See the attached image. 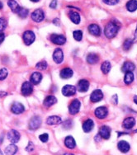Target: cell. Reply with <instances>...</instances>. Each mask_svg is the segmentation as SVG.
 Listing matches in <instances>:
<instances>
[{"mask_svg": "<svg viewBox=\"0 0 137 155\" xmlns=\"http://www.w3.org/2000/svg\"><path fill=\"white\" fill-rule=\"evenodd\" d=\"M69 18L75 24H79L80 22V16L76 12H71L69 13Z\"/></svg>", "mask_w": 137, "mask_h": 155, "instance_id": "cell-31", "label": "cell"}, {"mask_svg": "<svg viewBox=\"0 0 137 155\" xmlns=\"http://www.w3.org/2000/svg\"><path fill=\"white\" fill-rule=\"evenodd\" d=\"M57 102V99L54 96H47L43 101V105L45 107H50L51 106H53Z\"/></svg>", "mask_w": 137, "mask_h": 155, "instance_id": "cell-20", "label": "cell"}, {"mask_svg": "<svg viewBox=\"0 0 137 155\" xmlns=\"http://www.w3.org/2000/svg\"><path fill=\"white\" fill-rule=\"evenodd\" d=\"M103 98V93L100 89L94 90L90 96V101L92 102H99Z\"/></svg>", "mask_w": 137, "mask_h": 155, "instance_id": "cell-10", "label": "cell"}, {"mask_svg": "<svg viewBox=\"0 0 137 155\" xmlns=\"http://www.w3.org/2000/svg\"><path fill=\"white\" fill-rule=\"evenodd\" d=\"M99 134L102 139L105 140H108L111 136V129L107 125H103L102 126L100 130H99Z\"/></svg>", "mask_w": 137, "mask_h": 155, "instance_id": "cell-14", "label": "cell"}, {"mask_svg": "<svg viewBox=\"0 0 137 155\" xmlns=\"http://www.w3.org/2000/svg\"><path fill=\"white\" fill-rule=\"evenodd\" d=\"M36 68L39 70H45L47 68V63L45 61H41V62L37 63L36 65Z\"/></svg>", "mask_w": 137, "mask_h": 155, "instance_id": "cell-38", "label": "cell"}, {"mask_svg": "<svg viewBox=\"0 0 137 155\" xmlns=\"http://www.w3.org/2000/svg\"><path fill=\"white\" fill-rule=\"evenodd\" d=\"M126 8L129 12H135L137 9V1L136 0H130L126 3Z\"/></svg>", "mask_w": 137, "mask_h": 155, "instance_id": "cell-29", "label": "cell"}, {"mask_svg": "<svg viewBox=\"0 0 137 155\" xmlns=\"http://www.w3.org/2000/svg\"><path fill=\"white\" fill-rule=\"evenodd\" d=\"M11 110H12V113L18 115V114H22V112H24L25 107H24L23 105L20 102H14L11 107Z\"/></svg>", "mask_w": 137, "mask_h": 155, "instance_id": "cell-15", "label": "cell"}, {"mask_svg": "<svg viewBox=\"0 0 137 155\" xmlns=\"http://www.w3.org/2000/svg\"><path fill=\"white\" fill-rule=\"evenodd\" d=\"M77 88L73 85H65L62 88V94L65 97H70L74 96L76 93Z\"/></svg>", "mask_w": 137, "mask_h": 155, "instance_id": "cell-9", "label": "cell"}, {"mask_svg": "<svg viewBox=\"0 0 137 155\" xmlns=\"http://www.w3.org/2000/svg\"><path fill=\"white\" fill-rule=\"evenodd\" d=\"M39 139H40V140H41L42 142H44V143H45V142H47L48 141L49 135H48V134H41L40 136H39Z\"/></svg>", "mask_w": 137, "mask_h": 155, "instance_id": "cell-41", "label": "cell"}, {"mask_svg": "<svg viewBox=\"0 0 137 155\" xmlns=\"http://www.w3.org/2000/svg\"><path fill=\"white\" fill-rule=\"evenodd\" d=\"M22 94L25 97L30 96L33 92V87L32 84L31 82H25L24 84H22L21 88Z\"/></svg>", "mask_w": 137, "mask_h": 155, "instance_id": "cell-3", "label": "cell"}, {"mask_svg": "<svg viewBox=\"0 0 137 155\" xmlns=\"http://www.w3.org/2000/svg\"><path fill=\"white\" fill-rule=\"evenodd\" d=\"M42 125V119L40 116H33L29 121V129L32 130H36Z\"/></svg>", "mask_w": 137, "mask_h": 155, "instance_id": "cell-5", "label": "cell"}, {"mask_svg": "<svg viewBox=\"0 0 137 155\" xmlns=\"http://www.w3.org/2000/svg\"><path fill=\"white\" fill-rule=\"evenodd\" d=\"M32 2H33V3H37V2H39L40 0H31Z\"/></svg>", "mask_w": 137, "mask_h": 155, "instance_id": "cell-51", "label": "cell"}, {"mask_svg": "<svg viewBox=\"0 0 137 155\" xmlns=\"http://www.w3.org/2000/svg\"><path fill=\"white\" fill-rule=\"evenodd\" d=\"M2 154H3V153L1 152V150H0V155H2Z\"/></svg>", "mask_w": 137, "mask_h": 155, "instance_id": "cell-52", "label": "cell"}, {"mask_svg": "<svg viewBox=\"0 0 137 155\" xmlns=\"http://www.w3.org/2000/svg\"><path fill=\"white\" fill-rule=\"evenodd\" d=\"M44 18H45V14L42 9H36L32 13V19L36 22H41L44 20Z\"/></svg>", "mask_w": 137, "mask_h": 155, "instance_id": "cell-8", "label": "cell"}, {"mask_svg": "<svg viewBox=\"0 0 137 155\" xmlns=\"http://www.w3.org/2000/svg\"><path fill=\"white\" fill-rule=\"evenodd\" d=\"M80 101H79L78 99H75L74 101H72V102L68 107V112L71 115H75L79 111L80 109Z\"/></svg>", "mask_w": 137, "mask_h": 155, "instance_id": "cell-6", "label": "cell"}, {"mask_svg": "<svg viewBox=\"0 0 137 155\" xmlns=\"http://www.w3.org/2000/svg\"><path fill=\"white\" fill-rule=\"evenodd\" d=\"M108 114L107 108L105 107H99L95 110V116L99 119H104Z\"/></svg>", "mask_w": 137, "mask_h": 155, "instance_id": "cell-12", "label": "cell"}, {"mask_svg": "<svg viewBox=\"0 0 137 155\" xmlns=\"http://www.w3.org/2000/svg\"><path fill=\"white\" fill-rule=\"evenodd\" d=\"M65 145L68 149H75L76 146V143L75 140L72 136H67L65 140Z\"/></svg>", "mask_w": 137, "mask_h": 155, "instance_id": "cell-23", "label": "cell"}, {"mask_svg": "<svg viewBox=\"0 0 137 155\" xmlns=\"http://www.w3.org/2000/svg\"><path fill=\"white\" fill-rule=\"evenodd\" d=\"M56 6H57V1L56 0H53V1L51 3V4H50V8H55Z\"/></svg>", "mask_w": 137, "mask_h": 155, "instance_id": "cell-44", "label": "cell"}, {"mask_svg": "<svg viewBox=\"0 0 137 155\" xmlns=\"http://www.w3.org/2000/svg\"><path fill=\"white\" fill-rule=\"evenodd\" d=\"M117 147H118V149H119L120 151L122 153H127L130 150V149H131L130 144L126 141H125V140L120 141L118 144H117Z\"/></svg>", "mask_w": 137, "mask_h": 155, "instance_id": "cell-21", "label": "cell"}, {"mask_svg": "<svg viewBox=\"0 0 137 155\" xmlns=\"http://www.w3.org/2000/svg\"><path fill=\"white\" fill-rule=\"evenodd\" d=\"M8 74V72L6 68H3V69H0V81L4 80Z\"/></svg>", "mask_w": 137, "mask_h": 155, "instance_id": "cell-36", "label": "cell"}, {"mask_svg": "<svg viewBox=\"0 0 137 155\" xmlns=\"http://www.w3.org/2000/svg\"><path fill=\"white\" fill-rule=\"evenodd\" d=\"M22 39H23L24 43L27 45H30L35 41L36 36L32 31H26L22 35Z\"/></svg>", "mask_w": 137, "mask_h": 155, "instance_id": "cell-2", "label": "cell"}, {"mask_svg": "<svg viewBox=\"0 0 137 155\" xmlns=\"http://www.w3.org/2000/svg\"><path fill=\"white\" fill-rule=\"evenodd\" d=\"M5 39V34L3 33V31H0V45L2 44Z\"/></svg>", "mask_w": 137, "mask_h": 155, "instance_id": "cell-43", "label": "cell"}, {"mask_svg": "<svg viewBox=\"0 0 137 155\" xmlns=\"http://www.w3.org/2000/svg\"><path fill=\"white\" fill-rule=\"evenodd\" d=\"M73 36H74V38H75V41H80L81 40H82V37H83V32H82V31L80 30L75 31L73 32Z\"/></svg>", "mask_w": 137, "mask_h": 155, "instance_id": "cell-34", "label": "cell"}, {"mask_svg": "<svg viewBox=\"0 0 137 155\" xmlns=\"http://www.w3.org/2000/svg\"><path fill=\"white\" fill-rule=\"evenodd\" d=\"M3 3H2V2H0V9L3 8Z\"/></svg>", "mask_w": 137, "mask_h": 155, "instance_id": "cell-50", "label": "cell"}, {"mask_svg": "<svg viewBox=\"0 0 137 155\" xmlns=\"http://www.w3.org/2000/svg\"><path fill=\"white\" fill-rule=\"evenodd\" d=\"M132 45H133V41L131 39H126L123 43V49L125 51H128V50L131 49Z\"/></svg>", "mask_w": 137, "mask_h": 155, "instance_id": "cell-33", "label": "cell"}, {"mask_svg": "<svg viewBox=\"0 0 137 155\" xmlns=\"http://www.w3.org/2000/svg\"><path fill=\"white\" fill-rule=\"evenodd\" d=\"M8 5L14 13H18L19 12V10H20V8H21L15 0H9L8 2Z\"/></svg>", "mask_w": 137, "mask_h": 155, "instance_id": "cell-24", "label": "cell"}, {"mask_svg": "<svg viewBox=\"0 0 137 155\" xmlns=\"http://www.w3.org/2000/svg\"><path fill=\"white\" fill-rule=\"evenodd\" d=\"M102 2L107 5H115L119 3V0H102Z\"/></svg>", "mask_w": 137, "mask_h": 155, "instance_id": "cell-40", "label": "cell"}, {"mask_svg": "<svg viewBox=\"0 0 137 155\" xmlns=\"http://www.w3.org/2000/svg\"><path fill=\"white\" fill-rule=\"evenodd\" d=\"M111 63L109 61H104L102 64L101 65V70L104 74H107L111 70Z\"/></svg>", "mask_w": 137, "mask_h": 155, "instance_id": "cell-30", "label": "cell"}, {"mask_svg": "<svg viewBox=\"0 0 137 155\" xmlns=\"http://www.w3.org/2000/svg\"><path fill=\"white\" fill-rule=\"evenodd\" d=\"M53 60L56 64H60L64 60V53L61 49H56L55 50L53 53Z\"/></svg>", "mask_w": 137, "mask_h": 155, "instance_id": "cell-11", "label": "cell"}, {"mask_svg": "<svg viewBox=\"0 0 137 155\" xmlns=\"http://www.w3.org/2000/svg\"><path fill=\"white\" fill-rule=\"evenodd\" d=\"M99 55L97 54H94V53H90L87 57V62L90 64H95L99 62Z\"/></svg>", "mask_w": 137, "mask_h": 155, "instance_id": "cell-26", "label": "cell"}, {"mask_svg": "<svg viewBox=\"0 0 137 155\" xmlns=\"http://www.w3.org/2000/svg\"><path fill=\"white\" fill-rule=\"evenodd\" d=\"M135 124V120L133 117H127L123 121V127L126 130H130L134 127Z\"/></svg>", "mask_w": 137, "mask_h": 155, "instance_id": "cell-19", "label": "cell"}, {"mask_svg": "<svg viewBox=\"0 0 137 155\" xmlns=\"http://www.w3.org/2000/svg\"><path fill=\"white\" fill-rule=\"evenodd\" d=\"M42 80V74L39 72H34L30 77V82L34 85L39 84Z\"/></svg>", "mask_w": 137, "mask_h": 155, "instance_id": "cell-16", "label": "cell"}, {"mask_svg": "<svg viewBox=\"0 0 137 155\" xmlns=\"http://www.w3.org/2000/svg\"><path fill=\"white\" fill-rule=\"evenodd\" d=\"M113 99L115 100V101H114V104H117V96L114 95L113 96Z\"/></svg>", "mask_w": 137, "mask_h": 155, "instance_id": "cell-47", "label": "cell"}, {"mask_svg": "<svg viewBox=\"0 0 137 155\" xmlns=\"http://www.w3.org/2000/svg\"><path fill=\"white\" fill-rule=\"evenodd\" d=\"M73 70L69 68H65L63 69L61 71H60V77L62 78H65V79H67V78H69L73 76Z\"/></svg>", "mask_w": 137, "mask_h": 155, "instance_id": "cell-25", "label": "cell"}, {"mask_svg": "<svg viewBox=\"0 0 137 155\" xmlns=\"http://www.w3.org/2000/svg\"><path fill=\"white\" fill-rule=\"evenodd\" d=\"M89 82L86 79H81L78 84L77 89L80 93H85L89 90Z\"/></svg>", "mask_w": 137, "mask_h": 155, "instance_id": "cell-13", "label": "cell"}, {"mask_svg": "<svg viewBox=\"0 0 137 155\" xmlns=\"http://www.w3.org/2000/svg\"><path fill=\"white\" fill-rule=\"evenodd\" d=\"M28 10L27 8H20V10H19V12H18V16L22 18H26L28 15Z\"/></svg>", "mask_w": 137, "mask_h": 155, "instance_id": "cell-35", "label": "cell"}, {"mask_svg": "<svg viewBox=\"0 0 137 155\" xmlns=\"http://www.w3.org/2000/svg\"><path fill=\"white\" fill-rule=\"evenodd\" d=\"M18 146H16L14 143H12L5 149V153L8 155H13L18 152Z\"/></svg>", "mask_w": 137, "mask_h": 155, "instance_id": "cell-28", "label": "cell"}, {"mask_svg": "<svg viewBox=\"0 0 137 155\" xmlns=\"http://www.w3.org/2000/svg\"><path fill=\"white\" fill-rule=\"evenodd\" d=\"M53 22H54V24H55V25H56V26H60V20H59V19H55V20H54L53 21Z\"/></svg>", "mask_w": 137, "mask_h": 155, "instance_id": "cell-46", "label": "cell"}, {"mask_svg": "<svg viewBox=\"0 0 137 155\" xmlns=\"http://www.w3.org/2000/svg\"><path fill=\"white\" fill-rule=\"evenodd\" d=\"M135 66L132 62H125L123 66H122V72L124 73H126V72H132L133 70H135Z\"/></svg>", "mask_w": 137, "mask_h": 155, "instance_id": "cell-27", "label": "cell"}, {"mask_svg": "<svg viewBox=\"0 0 137 155\" xmlns=\"http://www.w3.org/2000/svg\"><path fill=\"white\" fill-rule=\"evenodd\" d=\"M8 26L7 20L4 18H0V31H3Z\"/></svg>", "mask_w": 137, "mask_h": 155, "instance_id": "cell-37", "label": "cell"}, {"mask_svg": "<svg viewBox=\"0 0 137 155\" xmlns=\"http://www.w3.org/2000/svg\"><path fill=\"white\" fill-rule=\"evenodd\" d=\"M72 125H73V123H72L71 120H65V121L64 122V124H63V127L68 130V129L71 128Z\"/></svg>", "mask_w": 137, "mask_h": 155, "instance_id": "cell-39", "label": "cell"}, {"mask_svg": "<svg viewBox=\"0 0 137 155\" xmlns=\"http://www.w3.org/2000/svg\"><path fill=\"white\" fill-rule=\"evenodd\" d=\"M8 139L12 143H18L19 140H20V137H21V134L18 131H17L16 130H11L10 131H8Z\"/></svg>", "mask_w": 137, "mask_h": 155, "instance_id": "cell-4", "label": "cell"}, {"mask_svg": "<svg viewBox=\"0 0 137 155\" xmlns=\"http://www.w3.org/2000/svg\"><path fill=\"white\" fill-rule=\"evenodd\" d=\"M119 28L120 24L116 23V20H113V21L108 22L106 27H105V36H107V38H113L116 36V34L119 31Z\"/></svg>", "mask_w": 137, "mask_h": 155, "instance_id": "cell-1", "label": "cell"}, {"mask_svg": "<svg viewBox=\"0 0 137 155\" xmlns=\"http://www.w3.org/2000/svg\"><path fill=\"white\" fill-rule=\"evenodd\" d=\"M46 123L49 125H59L61 123V118L60 116H52L48 117L46 120Z\"/></svg>", "mask_w": 137, "mask_h": 155, "instance_id": "cell-22", "label": "cell"}, {"mask_svg": "<svg viewBox=\"0 0 137 155\" xmlns=\"http://www.w3.org/2000/svg\"><path fill=\"white\" fill-rule=\"evenodd\" d=\"M134 36H135V41H137V27H136V30H135V31Z\"/></svg>", "mask_w": 137, "mask_h": 155, "instance_id": "cell-48", "label": "cell"}, {"mask_svg": "<svg viewBox=\"0 0 137 155\" xmlns=\"http://www.w3.org/2000/svg\"><path fill=\"white\" fill-rule=\"evenodd\" d=\"M134 81V74H133V73L132 72H126L125 73V78H124V82H125V84H131L132 82Z\"/></svg>", "mask_w": 137, "mask_h": 155, "instance_id": "cell-32", "label": "cell"}, {"mask_svg": "<svg viewBox=\"0 0 137 155\" xmlns=\"http://www.w3.org/2000/svg\"><path fill=\"white\" fill-rule=\"evenodd\" d=\"M51 41L55 45H62L66 42V37L63 35H56L53 34L51 36Z\"/></svg>", "mask_w": 137, "mask_h": 155, "instance_id": "cell-7", "label": "cell"}, {"mask_svg": "<svg viewBox=\"0 0 137 155\" xmlns=\"http://www.w3.org/2000/svg\"><path fill=\"white\" fill-rule=\"evenodd\" d=\"M8 95V93L7 92H4V91H0V98L1 97H4Z\"/></svg>", "mask_w": 137, "mask_h": 155, "instance_id": "cell-45", "label": "cell"}, {"mask_svg": "<svg viewBox=\"0 0 137 155\" xmlns=\"http://www.w3.org/2000/svg\"><path fill=\"white\" fill-rule=\"evenodd\" d=\"M93 127H94V123H93V120L91 119H88L83 124V130L86 133L92 131Z\"/></svg>", "mask_w": 137, "mask_h": 155, "instance_id": "cell-18", "label": "cell"}, {"mask_svg": "<svg viewBox=\"0 0 137 155\" xmlns=\"http://www.w3.org/2000/svg\"><path fill=\"white\" fill-rule=\"evenodd\" d=\"M89 31L91 35L94 36H99L101 35V29L97 24H91L89 26Z\"/></svg>", "mask_w": 137, "mask_h": 155, "instance_id": "cell-17", "label": "cell"}, {"mask_svg": "<svg viewBox=\"0 0 137 155\" xmlns=\"http://www.w3.org/2000/svg\"><path fill=\"white\" fill-rule=\"evenodd\" d=\"M33 149H34V144H33L32 142H29L28 145L26 148V150H27V152H31V151H32Z\"/></svg>", "mask_w": 137, "mask_h": 155, "instance_id": "cell-42", "label": "cell"}, {"mask_svg": "<svg viewBox=\"0 0 137 155\" xmlns=\"http://www.w3.org/2000/svg\"><path fill=\"white\" fill-rule=\"evenodd\" d=\"M134 101H135V104H137V96H135Z\"/></svg>", "mask_w": 137, "mask_h": 155, "instance_id": "cell-49", "label": "cell"}]
</instances>
